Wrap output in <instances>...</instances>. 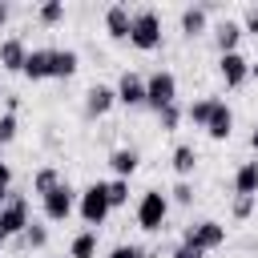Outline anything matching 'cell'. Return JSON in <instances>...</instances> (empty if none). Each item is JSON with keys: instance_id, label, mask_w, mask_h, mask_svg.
Here are the masks:
<instances>
[{"instance_id": "obj_1", "label": "cell", "mask_w": 258, "mask_h": 258, "mask_svg": "<svg viewBox=\"0 0 258 258\" xmlns=\"http://www.w3.org/2000/svg\"><path fill=\"white\" fill-rule=\"evenodd\" d=\"M129 44L141 48V52L161 48V12H157V8H133V20H129Z\"/></svg>"}, {"instance_id": "obj_2", "label": "cell", "mask_w": 258, "mask_h": 258, "mask_svg": "<svg viewBox=\"0 0 258 258\" xmlns=\"http://www.w3.org/2000/svg\"><path fill=\"white\" fill-rule=\"evenodd\" d=\"M165 218H169V198L161 189H145L137 202V226L145 234H157V230H165Z\"/></svg>"}, {"instance_id": "obj_3", "label": "cell", "mask_w": 258, "mask_h": 258, "mask_svg": "<svg viewBox=\"0 0 258 258\" xmlns=\"http://www.w3.org/2000/svg\"><path fill=\"white\" fill-rule=\"evenodd\" d=\"M177 101V77L169 73V69H153L149 77H145V105L153 109V113H161L165 105H173Z\"/></svg>"}, {"instance_id": "obj_4", "label": "cell", "mask_w": 258, "mask_h": 258, "mask_svg": "<svg viewBox=\"0 0 258 258\" xmlns=\"http://www.w3.org/2000/svg\"><path fill=\"white\" fill-rule=\"evenodd\" d=\"M77 214L85 218V226H89V230L105 226V218H109V198H105V181H93V185H85V189H81V198H77Z\"/></svg>"}, {"instance_id": "obj_5", "label": "cell", "mask_w": 258, "mask_h": 258, "mask_svg": "<svg viewBox=\"0 0 258 258\" xmlns=\"http://www.w3.org/2000/svg\"><path fill=\"white\" fill-rule=\"evenodd\" d=\"M181 242H185V246H194V250H202V254H210V250L226 246V226H222V222H214V218H202V222L185 226Z\"/></svg>"}, {"instance_id": "obj_6", "label": "cell", "mask_w": 258, "mask_h": 258, "mask_svg": "<svg viewBox=\"0 0 258 258\" xmlns=\"http://www.w3.org/2000/svg\"><path fill=\"white\" fill-rule=\"evenodd\" d=\"M40 210H44V222H69V214L77 210V189L69 181L52 185L44 198H40Z\"/></svg>"}, {"instance_id": "obj_7", "label": "cell", "mask_w": 258, "mask_h": 258, "mask_svg": "<svg viewBox=\"0 0 258 258\" xmlns=\"http://www.w3.org/2000/svg\"><path fill=\"white\" fill-rule=\"evenodd\" d=\"M28 222H32V218H28V198L12 194V198L0 206V234H4V238L24 234V226H28Z\"/></svg>"}, {"instance_id": "obj_8", "label": "cell", "mask_w": 258, "mask_h": 258, "mask_svg": "<svg viewBox=\"0 0 258 258\" xmlns=\"http://www.w3.org/2000/svg\"><path fill=\"white\" fill-rule=\"evenodd\" d=\"M113 93H117V105L137 109V105H145V77H141V73H133V69H125V73L117 77Z\"/></svg>"}, {"instance_id": "obj_9", "label": "cell", "mask_w": 258, "mask_h": 258, "mask_svg": "<svg viewBox=\"0 0 258 258\" xmlns=\"http://www.w3.org/2000/svg\"><path fill=\"white\" fill-rule=\"evenodd\" d=\"M218 77L226 81V89H242L250 81V60L242 52H222L218 56Z\"/></svg>"}, {"instance_id": "obj_10", "label": "cell", "mask_w": 258, "mask_h": 258, "mask_svg": "<svg viewBox=\"0 0 258 258\" xmlns=\"http://www.w3.org/2000/svg\"><path fill=\"white\" fill-rule=\"evenodd\" d=\"M206 133H210L214 141H230V133H234V109H230L226 101H214L210 121H206Z\"/></svg>"}, {"instance_id": "obj_11", "label": "cell", "mask_w": 258, "mask_h": 258, "mask_svg": "<svg viewBox=\"0 0 258 258\" xmlns=\"http://www.w3.org/2000/svg\"><path fill=\"white\" fill-rule=\"evenodd\" d=\"M246 32H242V24L234 20V16H222L218 24H214V44H218V56L222 52H238V40H242Z\"/></svg>"}, {"instance_id": "obj_12", "label": "cell", "mask_w": 258, "mask_h": 258, "mask_svg": "<svg viewBox=\"0 0 258 258\" xmlns=\"http://www.w3.org/2000/svg\"><path fill=\"white\" fill-rule=\"evenodd\" d=\"M117 105V93H113V85H89V93H85V113L89 117H105L109 109Z\"/></svg>"}, {"instance_id": "obj_13", "label": "cell", "mask_w": 258, "mask_h": 258, "mask_svg": "<svg viewBox=\"0 0 258 258\" xmlns=\"http://www.w3.org/2000/svg\"><path fill=\"white\" fill-rule=\"evenodd\" d=\"M129 20H133L129 4H109L105 8V32H109V40H129Z\"/></svg>"}, {"instance_id": "obj_14", "label": "cell", "mask_w": 258, "mask_h": 258, "mask_svg": "<svg viewBox=\"0 0 258 258\" xmlns=\"http://www.w3.org/2000/svg\"><path fill=\"white\" fill-rule=\"evenodd\" d=\"M206 24H210V12H206L202 4H185V8H181V36H185V40L206 36Z\"/></svg>"}, {"instance_id": "obj_15", "label": "cell", "mask_w": 258, "mask_h": 258, "mask_svg": "<svg viewBox=\"0 0 258 258\" xmlns=\"http://www.w3.org/2000/svg\"><path fill=\"white\" fill-rule=\"evenodd\" d=\"M24 56H28V44H24L20 36H8V40H0V69H8V73H20V69H24Z\"/></svg>"}, {"instance_id": "obj_16", "label": "cell", "mask_w": 258, "mask_h": 258, "mask_svg": "<svg viewBox=\"0 0 258 258\" xmlns=\"http://www.w3.org/2000/svg\"><path fill=\"white\" fill-rule=\"evenodd\" d=\"M48 64H52V48H28L20 73H24L28 81H48Z\"/></svg>"}, {"instance_id": "obj_17", "label": "cell", "mask_w": 258, "mask_h": 258, "mask_svg": "<svg viewBox=\"0 0 258 258\" xmlns=\"http://www.w3.org/2000/svg\"><path fill=\"white\" fill-rule=\"evenodd\" d=\"M77 69H81V56H77V48H52V64H48V77H56V81H69Z\"/></svg>"}, {"instance_id": "obj_18", "label": "cell", "mask_w": 258, "mask_h": 258, "mask_svg": "<svg viewBox=\"0 0 258 258\" xmlns=\"http://www.w3.org/2000/svg\"><path fill=\"white\" fill-rule=\"evenodd\" d=\"M109 165H113V173H117V177H125V181H129V177L137 173V165H141V153H137V149H129V145H121V149H113V153H109Z\"/></svg>"}, {"instance_id": "obj_19", "label": "cell", "mask_w": 258, "mask_h": 258, "mask_svg": "<svg viewBox=\"0 0 258 258\" xmlns=\"http://www.w3.org/2000/svg\"><path fill=\"white\" fill-rule=\"evenodd\" d=\"M169 165H173V173L181 177V181H189V173L198 169V149L194 145H173V153H169Z\"/></svg>"}, {"instance_id": "obj_20", "label": "cell", "mask_w": 258, "mask_h": 258, "mask_svg": "<svg viewBox=\"0 0 258 258\" xmlns=\"http://www.w3.org/2000/svg\"><path fill=\"white\" fill-rule=\"evenodd\" d=\"M234 194H242V198L258 194V161H242L234 169Z\"/></svg>"}, {"instance_id": "obj_21", "label": "cell", "mask_w": 258, "mask_h": 258, "mask_svg": "<svg viewBox=\"0 0 258 258\" xmlns=\"http://www.w3.org/2000/svg\"><path fill=\"white\" fill-rule=\"evenodd\" d=\"M60 181H64V177H60V169H56V165H40V169L32 173V194H36V198H44V194H48L52 185H60Z\"/></svg>"}, {"instance_id": "obj_22", "label": "cell", "mask_w": 258, "mask_h": 258, "mask_svg": "<svg viewBox=\"0 0 258 258\" xmlns=\"http://www.w3.org/2000/svg\"><path fill=\"white\" fill-rule=\"evenodd\" d=\"M69 258H97V230H81L69 242Z\"/></svg>"}, {"instance_id": "obj_23", "label": "cell", "mask_w": 258, "mask_h": 258, "mask_svg": "<svg viewBox=\"0 0 258 258\" xmlns=\"http://www.w3.org/2000/svg\"><path fill=\"white\" fill-rule=\"evenodd\" d=\"M214 101H218V97H198V101H189V105H185V121H189V125H198V129H206Z\"/></svg>"}, {"instance_id": "obj_24", "label": "cell", "mask_w": 258, "mask_h": 258, "mask_svg": "<svg viewBox=\"0 0 258 258\" xmlns=\"http://www.w3.org/2000/svg\"><path fill=\"white\" fill-rule=\"evenodd\" d=\"M20 242H24L28 250H44V246H48V226H44V222H28L24 234H20Z\"/></svg>"}, {"instance_id": "obj_25", "label": "cell", "mask_w": 258, "mask_h": 258, "mask_svg": "<svg viewBox=\"0 0 258 258\" xmlns=\"http://www.w3.org/2000/svg\"><path fill=\"white\" fill-rule=\"evenodd\" d=\"M36 20H40L44 28L60 24V20H64V0H44V4L36 8Z\"/></svg>"}, {"instance_id": "obj_26", "label": "cell", "mask_w": 258, "mask_h": 258, "mask_svg": "<svg viewBox=\"0 0 258 258\" xmlns=\"http://www.w3.org/2000/svg\"><path fill=\"white\" fill-rule=\"evenodd\" d=\"M105 198H109V210H121V206L129 202V181H125V177L105 181Z\"/></svg>"}, {"instance_id": "obj_27", "label": "cell", "mask_w": 258, "mask_h": 258, "mask_svg": "<svg viewBox=\"0 0 258 258\" xmlns=\"http://www.w3.org/2000/svg\"><path fill=\"white\" fill-rule=\"evenodd\" d=\"M181 117H185V109L173 101V105H165L161 113H157V125H161V133H173L177 125H181Z\"/></svg>"}, {"instance_id": "obj_28", "label": "cell", "mask_w": 258, "mask_h": 258, "mask_svg": "<svg viewBox=\"0 0 258 258\" xmlns=\"http://www.w3.org/2000/svg\"><path fill=\"white\" fill-rule=\"evenodd\" d=\"M169 194H173V198H169L173 206H194V198H198V189H194V181H177V185H173Z\"/></svg>"}, {"instance_id": "obj_29", "label": "cell", "mask_w": 258, "mask_h": 258, "mask_svg": "<svg viewBox=\"0 0 258 258\" xmlns=\"http://www.w3.org/2000/svg\"><path fill=\"white\" fill-rule=\"evenodd\" d=\"M16 133H20V121H16V113H0V145L16 141Z\"/></svg>"}, {"instance_id": "obj_30", "label": "cell", "mask_w": 258, "mask_h": 258, "mask_svg": "<svg viewBox=\"0 0 258 258\" xmlns=\"http://www.w3.org/2000/svg\"><path fill=\"white\" fill-rule=\"evenodd\" d=\"M230 214H234V222H246V218L254 214V198H242V194H234V202H230Z\"/></svg>"}, {"instance_id": "obj_31", "label": "cell", "mask_w": 258, "mask_h": 258, "mask_svg": "<svg viewBox=\"0 0 258 258\" xmlns=\"http://www.w3.org/2000/svg\"><path fill=\"white\" fill-rule=\"evenodd\" d=\"M238 24H242V32L258 36V4H246V8H242V20H238Z\"/></svg>"}, {"instance_id": "obj_32", "label": "cell", "mask_w": 258, "mask_h": 258, "mask_svg": "<svg viewBox=\"0 0 258 258\" xmlns=\"http://www.w3.org/2000/svg\"><path fill=\"white\" fill-rule=\"evenodd\" d=\"M105 258H145V250H141L137 242H121V246H113Z\"/></svg>"}, {"instance_id": "obj_33", "label": "cell", "mask_w": 258, "mask_h": 258, "mask_svg": "<svg viewBox=\"0 0 258 258\" xmlns=\"http://www.w3.org/2000/svg\"><path fill=\"white\" fill-rule=\"evenodd\" d=\"M12 198V169L8 165H0V206Z\"/></svg>"}, {"instance_id": "obj_34", "label": "cell", "mask_w": 258, "mask_h": 258, "mask_svg": "<svg viewBox=\"0 0 258 258\" xmlns=\"http://www.w3.org/2000/svg\"><path fill=\"white\" fill-rule=\"evenodd\" d=\"M169 258H206V254H202V250H194V246H185V242H177Z\"/></svg>"}, {"instance_id": "obj_35", "label": "cell", "mask_w": 258, "mask_h": 258, "mask_svg": "<svg viewBox=\"0 0 258 258\" xmlns=\"http://www.w3.org/2000/svg\"><path fill=\"white\" fill-rule=\"evenodd\" d=\"M8 16H12V8H8V4L0 0V24H8Z\"/></svg>"}, {"instance_id": "obj_36", "label": "cell", "mask_w": 258, "mask_h": 258, "mask_svg": "<svg viewBox=\"0 0 258 258\" xmlns=\"http://www.w3.org/2000/svg\"><path fill=\"white\" fill-rule=\"evenodd\" d=\"M250 145H254V153H258V125H254V133H250Z\"/></svg>"}, {"instance_id": "obj_37", "label": "cell", "mask_w": 258, "mask_h": 258, "mask_svg": "<svg viewBox=\"0 0 258 258\" xmlns=\"http://www.w3.org/2000/svg\"><path fill=\"white\" fill-rule=\"evenodd\" d=\"M250 77H258V56H254V60H250Z\"/></svg>"}, {"instance_id": "obj_38", "label": "cell", "mask_w": 258, "mask_h": 258, "mask_svg": "<svg viewBox=\"0 0 258 258\" xmlns=\"http://www.w3.org/2000/svg\"><path fill=\"white\" fill-rule=\"evenodd\" d=\"M0 246H4V234H0Z\"/></svg>"}, {"instance_id": "obj_39", "label": "cell", "mask_w": 258, "mask_h": 258, "mask_svg": "<svg viewBox=\"0 0 258 258\" xmlns=\"http://www.w3.org/2000/svg\"><path fill=\"white\" fill-rule=\"evenodd\" d=\"M0 149H4V145H0ZM0 165H4V157H0Z\"/></svg>"}, {"instance_id": "obj_40", "label": "cell", "mask_w": 258, "mask_h": 258, "mask_svg": "<svg viewBox=\"0 0 258 258\" xmlns=\"http://www.w3.org/2000/svg\"><path fill=\"white\" fill-rule=\"evenodd\" d=\"M56 258H64V254H56Z\"/></svg>"}]
</instances>
